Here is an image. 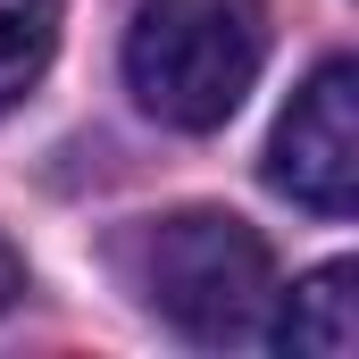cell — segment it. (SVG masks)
Here are the masks:
<instances>
[{
  "label": "cell",
  "mask_w": 359,
  "mask_h": 359,
  "mask_svg": "<svg viewBox=\"0 0 359 359\" xmlns=\"http://www.w3.org/2000/svg\"><path fill=\"white\" fill-rule=\"evenodd\" d=\"M259 67H268L259 0H142L126 25V84L176 134L226 126L259 84Z\"/></svg>",
  "instance_id": "cell-1"
},
{
  "label": "cell",
  "mask_w": 359,
  "mask_h": 359,
  "mask_svg": "<svg viewBox=\"0 0 359 359\" xmlns=\"http://www.w3.org/2000/svg\"><path fill=\"white\" fill-rule=\"evenodd\" d=\"M25 301V259H17V243L0 234V309H17Z\"/></svg>",
  "instance_id": "cell-6"
},
{
  "label": "cell",
  "mask_w": 359,
  "mask_h": 359,
  "mask_svg": "<svg viewBox=\"0 0 359 359\" xmlns=\"http://www.w3.org/2000/svg\"><path fill=\"white\" fill-rule=\"evenodd\" d=\"M351 284H359L351 268H318L292 292H276L268 343L276 351H309V359H351L359 351V292Z\"/></svg>",
  "instance_id": "cell-4"
},
{
  "label": "cell",
  "mask_w": 359,
  "mask_h": 359,
  "mask_svg": "<svg viewBox=\"0 0 359 359\" xmlns=\"http://www.w3.org/2000/svg\"><path fill=\"white\" fill-rule=\"evenodd\" d=\"M59 50V0H0V109H17L42 84Z\"/></svg>",
  "instance_id": "cell-5"
},
{
  "label": "cell",
  "mask_w": 359,
  "mask_h": 359,
  "mask_svg": "<svg viewBox=\"0 0 359 359\" xmlns=\"http://www.w3.org/2000/svg\"><path fill=\"white\" fill-rule=\"evenodd\" d=\"M268 184L318 217L359 209V67L351 59H326L292 92V109L268 142Z\"/></svg>",
  "instance_id": "cell-3"
},
{
  "label": "cell",
  "mask_w": 359,
  "mask_h": 359,
  "mask_svg": "<svg viewBox=\"0 0 359 359\" xmlns=\"http://www.w3.org/2000/svg\"><path fill=\"white\" fill-rule=\"evenodd\" d=\"M134 276H142V301L192 334L209 351H243V343H268L276 318V259L268 243L226 217V209H176L142 234L134 251Z\"/></svg>",
  "instance_id": "cell-2"
}]
</instances>
